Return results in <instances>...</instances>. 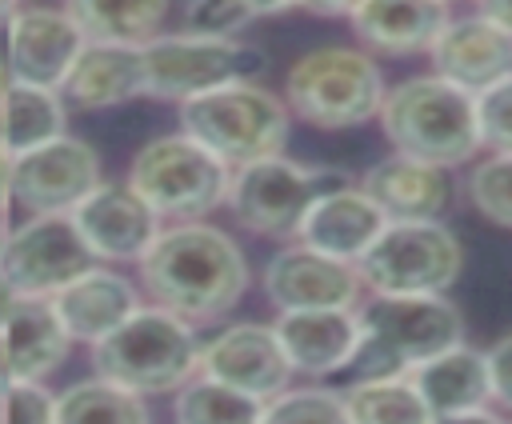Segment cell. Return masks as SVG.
Wrapping results in <instances>:
<instances>
[{
  "label": "cell",
  "instance_id": "16",
  "mask_svg": "<svg viewBox=\"0 0 512 424\" xmlns=\"http://www.w3.org/2000/svg\"><path fill=\"white\" fill-rule=\"evenodd\" d=\"M196 372H204L228 388H240L256 400H272L296 376L276 340V328L260 324V320H236V324H224L220 332H212L208 340H200Z\"/></svg>",
  "mask_w": 512,
  "mask_h": 424
},
{
  "label": "cell",
  "instance_id": "18",
  "mask_svg": "<svg viewBox=\"0 0 512 424\" xmlns=\"http://www.w3.org/2000/svg\"><path fill=\"white\" fill-rule=\"evenodd\" d=\"M360 188L388 220H444L460 200V176L452 168L388 152L364 168Z\"/></svg>",
  "mask_w": 512,
  "mask_h": 424
},
{
  "label": "cell",
  "instance_id": "19",
  "mask_svg": "<svg viewBox=\"0 0 512 424\" xmlns=\"http://www.w3.org/2000/svg\"><path fill=\"white\" fill-rule=\"evenodd\" d=\"M276 340L296 376L324 380L348 372L360 348V304L356 308H300L276 312Z\"/></svg>",
  "mask_w": 512,
  "mask_h": 424
},
{
  "label": "cell",
  "instance_id": "30",
  "mask_svg": "<svg viewBox=\"0 0 512 424\" xmlns=\"http://www.w3.org/2000/svg\"><path fill=\"white\" fill-rule=\"evenodd\" d=\"M264 400L228 388L204 372L188 376L172 392V420L176 424H260Z\"/></svg>",
  "mask_w": 512,
  "mask_h": 424
},
{
  "label": "cell",
  "instance_id": "21",
  "mask_svg": "<svg viewBox=\"0 0 512 424\" xmlns=\"http://www.w3.org/2000/svg\"><path fill=\"white\" fill-rule=\"evenodd\" d=\"M448 16L452 8L444 0H360L348 16V28L364 52L408 60L428 56Z\"/></svg>",
  "mask_w": 512,
  "mask_h": 424
},
{
  "label": "cell",
  "instance_id": "10",
  "mask_svg": "<svg viewBox=\"0 0 512 424\" xmlns=\"http://www.w3.org/2000/svg\"><path fill=\"white\" fill-rule=\"evenodd\" d=\"M344 176L348 172H340V168L304 164V160L276 152V156L252 160L244 168H232L224 208L232 212V220L244 232L288 244V240H296V228H300L304 212L312 208V200Z\"/></svg>",
  "mask_w": 512,
  "mask_h": 424
},
{
  "label": "cell",
  "instance_id": "48",
  "mask_svg": "<svg viewBox=\"0 0 512 424\" xmlns=\"http://www.w3.org/2000/svg\"><path fill=\"white\" fill-rule=\"evenodd\" d=\"M508 424H512V416H508Z\"/></svg>",
  "mask_w": 512,
  "mask_h": 424
},
{
  "label": "cell",
  "instance_id": "26",
  "mask_svg": "<svg viewBox=\"0 0 512 424\" xmlns=\"http://www.w3.org/2000/svg\"><path fill=\"white\" fill-rule=\"evenodd\" d=\"M68 104L60 88H40V84H20L12 80L0 96V148L8 156H24L56 136L68 132Z\"/></svg>",
  "mask_w": 512,
  "mask_h": 424
},
{
  "label": "cell",
  "instance_id": "28",
  "mask_svg": "<svg viewBox=\"0 0 512 424\" xmlns=\"http://www.w3.org/2000/svg\"><path fill=\"white\" fill-rule=\"evenodd\" d=\"M56 424H152V412L144 396L92 372L56 392Z\"/></svg>",
  "mask_w": 512,
  "mask_h": 424
},
{
  "label": "cell",
  "instance_id": "2",
  "mask_svg": "<svg viewBox=\"0 0 512 424\" xmlns=\"http://www.w3.org/2000/svg\"><path fill=\"white\" fill-rule=\"evenodd\" d=\"M376 124L392 152L416 156L440 168H468L480 156L472 92L448 84L436 72H412L388 84Z\"/></svg>",
  "mask_w": 512,
  "mask_h": 424
},
{
  "label": "cell",
  "instance_id": "20",
  "mask_svg": "<svg viewBox=\"0 0 512 424\" xmlns=\"http://www.w3.org/2000/svg\"><path fill=\"white\" fill-rule=\"evenodd\" d=\"M384 224H388V216L360 188V180L344 176L312 200V208L304 212V220L296 228V240L316 252L356 264L372 248V240L384 232Z\"/></svg>",
  "mask_w": 512,
  "mask_h": 424
},
{
  "label": "cell",
  "instance_id": "44",
  "mask_svg": "<svg viewBox=\"0 0 512 424\" xmlns=\"http://www.w3.org/2000/svg\"><path fill=\"white\" fill-rule=\"evenodd\" d=\"M24 4H32V0H0V20H8L16 8H24Z\"/></svg>",
  "mask_w": 512,
  "mask_h": 424
},
{
  "label": "cell",
  "instance_id": "40",
  "mask_svg": "<svg viewBox=\"0 0 512 424\" xmlns=\"http://www.w3.org/2000/svg\"><path fill=\"white\" fill-rule=\"evenodd\" d=\"M244 4H248L252 20H260V16H280V12L300 8V0H244Z\"/></svg>",
  "mask_w": 512,
  "mask_h": 424
},
{
  "label": "cell",
  "instance_id": "37",
  "mask_svg": "<svg viewBox=\"0 0 512 424\" xmlns=\"http://www.w3.org/2000/svg\"><path fill=\"white\" fill-rule=\"evenodd\" d=\"M432 424H508V416L488 404V408H472V412H448V416H432Z\"/></svg>",
  "mask_w": 512,
  "mask_h": 424
},
{
  "label": "cell",
  "instance_id": "8",
  "mask_svg": "<svg viewBox=\"0 0 512 424\" xmlns=\"http://www.w3.org/2000/svg\"><path fill=\"white\" fill-rule=\"evenodd\" d=\"M124 180L160 220L180 224L204 220L224 204L232 168L216 160L204 144H196L188 132H164L136 148Z\"/></svg>",
  "mask_w": 512,
  "mask_h": 424
},
{
  "label": "cell",
  "instance_id": "27",
  "mask_svg": "<svg viewBox=\"0 0 512 424\" xmlns=\"http://www.w3.org/2000/svg\"><path fill=\"white\" fill-rule=\"evenodd\" d=\"M172 0H60L84 40L100 44H144L160 36Z\"/></svg>",
  "mask_w": 512,
  "mask_h": 424
},
{
  "label": "cell",
  "instance_id": "41",
  "mask_svg": "<svg viewBox=\"0 0 512 424\" xmlns=\"http://www.w3.org/2000/svg\"><path fill=\"white\" fill-rule=\"evenodd\" d=\"M12 208V156L0 148V216H8Z\"/></svg>",
  "mask_w": 512,
  "mask_h": 424
},
{
  "label": "cell",
  "instance_id": "17",
  "mask_svg": "<svg viewBox=\"0 0 512 424\" xmlns=\"http://www.w3.org/2000/svg\"><path fill=\"white\" fill-rule=\"evenodd\" d=\"M428 72L476 96L480 88L512 76V36L476 8L452 12L428 48Z\"/></svg>",
  "mask_w": 512,
  "mask_h": 424
},
{
  "label": "cell",
  "instance_id": "32",
  "mask_svg": "<svg viewBox=\"0 0 512 424\" xmlns=\"http://www.w3.org/2000/svg\"><path fill=\"white\" fill-rule=\"evenodd\" d=\"M260 424H352L344 408V392L324 384H300L284 388L272 400H264Z\"/></svg>",
  "mask_w": 512,
  "mask_h": 424
},
{
  "label": "cell",
  "instance_id": "35",
  "mask_svg": "<svg viewBox=\"0 0 512 424\" xmlns=\"http://www.w3.org/2000/svg\"><path fill=\"white\" fill-rule=\"evenodd\" d=\"M0 424H56V392L32 380L8 384L0 392Z\"/></svg>",
  "mask_w": 512,
  "mask_h": 424
},
{
  "label": "cell",
  "instance_id": "14",
  "mask_svg": "<svg viewBox=\"0 0 512 424\" xmlns=\"http://www.w3.org/2000/svg\"><path fill=\"white\" fill-rule=\"evenodd\" d=\"M84 32L64 8L52 4H24L4 20V64L8 76L20 84L60 88L76 56L84 52Z\"/></svg>",
  "mask_w": 512,
  "mask_h": 424
},
{
  "label": "cell",
  "instance_id": "31",
  "mask_svg": "<svg viewBox=\"0 0 512 424\" xmlns=\"http://www.w3.org/2000/svg\"><path fill=\"white\" fill-rule=\"evenodd\" d=\"M460 200L484 224L512 232V152H480L460 176Z\"/></svg>",
  "mask_w": 512,
  "mask_h": 424
},
{
  "label": "cell",
  "instance_id": "25",
  "mask_svg": "<svg viewBox=\"0 0 512 424\" xmlns=\"http://www.w3.org/2000/svg\"><path fill=\"white\" fill-rule=\"evenodd\" d=\"M408 376H412V384L424 396L432 416L472 412V408H488L492 404V380H488L484 348H476L468 340L436 352L432 360L416 364Z\"/></svg>",
  "mask_w": 512,
  "mask_h": 424
},
{
  "label": "cell",
  "instance_id": "3",
  "mask_svg": "<svg viewBox=\"0 0 512 424\" xmlns=\"http://www.w3.org/2000/svg\"><path fill=\"white\" fill-rule=\"evenodd\" d=\"M468 340V320L448 292L432 296H364L360 348L348 372L356 376H408L436 352Z\"/></svg>",
  "mask_w": 512,
  "mask_h": 424
},
{
  "label": "cell",
  "instance_id": "36",
  "mask_svg": "<svg viewBox=\"0 0 512 424\" xmlns=\"http://www.w3.org/2000/svg\"><path fill=\"white\" fill-rule=\"evenodd\" d=\"M488 360V380H492V404L512 416V332H504L496 344L484 348Z\"/></svg>",
  "mask_w": 512,
  "mask_h": 424
},
{
  "label": "cell",
  "instance_id": "22",
  "mask_svg": "<svg viewBox=\"0 0 512 424\" xmlns=\"http://www.w3.org/2000/svg\"><path fill=\"white\" fill-rule=\"evenodd\" d=\"M140 304H144L140 288H136L124 272L104 268V264L88 268L84 276H76L72 284H64V288L52 296V308H56V316L64 320L72 344L80 340V344H88V348H92L96 340H104L112 328H120Z\"/></svg>",
  "mask_w": 512,
  "mask_h": 424
},
{
  "label": "cell",
  "instance_id": "6",
  "mask_svg": "<svg viewBox=\"0 0 512 424\" xmlns=\"http://www.w3.org/2000/svg\"><path fill=\"white\" fill-rule=\"evenodd\" d=\"M180 132H188L228 168H244L252 160L284 152L292 132V112L284 96H276L260 80L224 84L216 92L180 104Z\"/></svg>",
  "mask_w": 512,
  "mask_h": 424
},
{
  "label": "cell",
  "instance_id": "12",
  "mask_svg": "<svg viewBox=\"0 0 512 424\" xmlns=\"http://www.w3.org/2000/svg\"><path fill=\"white\" fill-rule=\"evenodd\" d=\"M100 180L96 148L72 132L12 156V204L28 216H68Z\"/></svg>",
  "mask_w": 512,
  "mask_h": 424
},
{
  "label": "cell",
  "instance_id": "5",
  "mask_svg": "<svg viewBox=\"0 0 512 424\" xmlns=\"http://www.w3.org/2000/svg\"><path fill=\"white\" fill-rule=\"evenodd\" d=\"M200 368L196 324L180 320L160 304H140L120 328L92 344V372L136 392L168 396Z\"/></svg>",
  "mask_w": 512,
  "mask_h": 424
},
{
  "label": "cell",
  "instance_id": "24",
  "mask_svg": "<svg viewBox=\"0 0 512 424\" xmlns=\"http://www.w3.org/2000/svg\"><path fill=\"white\" fill-rule=\"evenodd\" d=\"M0 344L8 356L12 384L16 380L44 384L72 352V336H68L64 320L56 316L52 300H28V296L0 324Z\"/></svg>",
  "mask_w": 512,
  "mask_h": 424
},
{
  "label": "cell",
  "instance_id": "34",
  "mask_svg": "<svg viewBox=\"0 0 512 424\" xmlns=\"http://www.w3.org/2000/svg\"><path fill=\"white\" fill-rule=\"evenodd\" d=\"M252 24V12L244 0H188L184 8V32L196 36H240Z\"/></svg>",
  "mask_w": 512,
  "mask_h": 424
},
{
  "label": "cell",
  "instance_id": "23",
  "mask_svg": "<svg viewBox=\"0 0 512 424\" xmlns=\"http://www.w3.org/2000/svg\"><path fill=\"white\" fill-rule=\"evenodd\" d=\"M60 96L76 112H104L144 96V56L140 44H100L88 40L68 68Z\"/></svg>",
  "mask_w": 512,
  "mask_h": 424
},
{
  "label": "cell",
  "instance_id": "47",
  "mask_svg": "<svg viewBox=\"0 0 512 424\" xmlns=\"http://www.w3.org/2000/svg\"><path fill=\"white\" fill-rule=\"evenodd\" d=\"M444 4H448V8H452V4H472V0H444Z\"/></svg>",
  "mask_w": 512,
  "mask_h": 424
},
{
  "label": "cell",
  "instance_id": "45",
  "mask_svg": "<svg viewBox=\"0 0 512 424\" xmlns=\"http://www.w3.org/2000/svg\"><path fill=\"white\" fill-rule=\"evenodd\" d=\"M8 232H12V224H8V216H0V256H4V244H8Z\"/></svg>",
  "mask_w": 512,
  "mask_h": 424
},
{
  "label": "cell",
  "instance_id": "9",
  "mask_svg": "<svg viewBox=\"0 0 512 424\" xmlns=\"http://www.w3.org/2000/svg\"><path fill=\"white\" fill-rule=\"evenodd\" d=\"M368 296H432L464 276V244L448 220H388L356 260Z\"/></svg>",
  "mask_w": 512,
  "mask_h": 424
},
{
  "label": "cell",
  "instance_id": "13",
  "mask_svg": "<svg viewBox=\"0 0 512 424\" xmlns=\"http://www.w3.org/2000/svg\"><path fill=\"white\" fill-rule=\"evenodd\" d=\"M260 288L276 312H300V308H356L368 292L356 272V264L336 260L328 252H316L300 240H288L276 248L260 272Z\"/></svg>",
  "mask_w": 512,
  "mask_h": 424
},
{
  "label": "cell",
  "instance_id": "33",
  "mask_svg": "<svg viewBox=\"0 0 512 424\" xmlns=\"http://www.w3.org/2000/svg\"><path fill=\"white\" fill-rule=\"evenodd\" d=\"M472 104H476L480 152H512V76L480 88Z\"/></svg>",
  "mask_w": 512,
  "mask_h": 424
},
{
  "label": "cell",
  "instance_id": "29",
  "mask_svg": "<svg viewBox=\"0 0 512 424\" xmlns=\"http://www.w3.org/2000/svg\"><path fill=\"white\" fill-rule=\"evenodd\" d=\"M344 408L352 424H432L412 376H356L344 388Z\"/></svg>",
  "mask_w": 512,
  "mask_h": 424
},
{
  "label": "cell",
  "instance_id": "39",
  "mask_svg": "<svg viewBox=\"0 0 512 424\" xmlns=\"http://www.w3.org/2000/svg\"><path fill=\"white\" fill-rule=\"evenodd\" d=\"M356 4L360 0H300L304 12H312V16H336V20H348Z\"/></svg>",
  "mask_w": 512,
  "mask_h": 424
},
{
  "label": "cell",
  "instance_id": "11",
  "mask_svg": "<svg viewBox=\"0 0 512 424\" xmlns=\"http://www.w3.org/2000/svg\"><path fill=\"white\" fill-rule=\"evenodd\" d=\"M100 260L80 240L72 216H24L4 244L0 268L28 300H52L64 284L96 268Z\"/></svg>",
  "mask_w": 512,
  "mask_h": 424
},
{
  "label": "cell",
  "instance_id": "46",
  "mask_svg": "<svg viewBox=\"0 0 512 424\" xmlns=\"http://www.w3.org/2000/svg\"><path fill=\"white\" fill-rule=\"evenodd\" d=\"M8 84H12V76H8V64H4V56H0V96H4Z\"/></svg>",
  "mask_w": 512,
  "mask_h": 424
},
{
  "label": "cell",
  "instance_id": "15",
  "mask_svg": "<svg viewBox=\"0 0 512 424\" xmlns=\"http://www.w3.org/2000/svg\"><path fill=\"white\" fill-rule=\"evenodd\" d=\"M68 216L88 252L108 264H140V256L164 228V220L140 200L128 180H100Z\"/></svg>",
  "mask_w": 512,
  "mask_h": 424
},
{
  "label": "cell",
  "instance_id": "7",
  "mask_svg": "<svg viewBox=\"0 0 512 424\" xmlns=\"http://www.w3.org/2000/svg\"><path fill=\"white\" fill-rule=\"evenodd\" d=\"M144 56V96L188 104L224 84L264 80L268 52L236 36H196V32H160L140 44Z\"/></svg>",
  "mask_w": 512,
  "mask_h": 424
},
{
  "label": "cell",
  "instance_id": "1",
  "mask_svg": "<svg viewBox=\"0 0 512 424\" xmlns=\"http://www.w3.org/2000/svg\"><path fill=\"white\" fill-rule=\"evenodd\" d=\"M136 268L148 304H160L188 324L224 320L252 284L244 248L208 220L164 224Z\"/></svg>",
  "mask_w": 512,
  "mask_h": 424
},
{
  "label": "cell",
  "instance_id": "38",
  "mask_svg": "<svg viewBox=\"0 0 512 424\" xmlns=\"http://www.w3.org/2000/svg\"><path fill=\"white\" fill-rule=\"evenodd\" d=\"M468 8H476L480 16H488L496 28H504L512 36V0H472Z\"/></svg>",
  "mask_w": 512,
  "mask_h": 424
},
{
  "label": "cell",
  "instance_id": "42",
  "mask_svg": "<svg viewBox=\"0 0 512 424\" xmlns=\"http://www.w3.org/2000/svg\"><path fill=\"white\" fill-rule=\"evenodd\" d=\"M20 300H24V296L12 288V280H8V276H4V268H0V324L12 316V308H16Z\"/></svg>",
  "mask_w": 512,
  "mask_h": 424
},
{
  "label": "cell",
  "instance_id": "43",
  "mask_svg": "<svg viewBox=\"0 0 512 424\" xmlns=\"http://www.w3.org/2000/svg\"><path fill=\"white\" fill-rule=\"evenodd\" d=\"M12 384V372H8V356H4V344H0V392Z\"/></svg>",
  "mask_w": 512,
  "mask_h": 424
},
{
  "label": "cell",
  "instance_id": "4",
  "mask_svg": "<svg viewBox=\"0 0 512 424\" xmlns=\"http://www.w3.org/2000/svg\"><path fill=\"white\" fill-rule=\"evenodd\" d=\"M384 92V68L360 44H316L300 52L284 76L288 112L320 132L372 124L384 104Z\"/></svg>",
  "mask_w": 512,
  "mask_h": 424
}]
</instances>
